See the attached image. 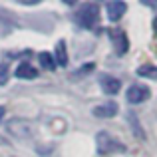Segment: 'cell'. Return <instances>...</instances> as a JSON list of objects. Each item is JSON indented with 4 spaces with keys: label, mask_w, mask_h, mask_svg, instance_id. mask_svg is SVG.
<instances>
[{
    "label": "cell",
    "mask_w": 157,
    "mask_h": 157,
    "mask_svg": "<svg viewBox=\"0 0 157 157\" xmlns=\"http://www.w3.org/2000/svg\"><path fill=\"white\" fill-rule=\"evenodd\" d=\"M4 113H6V109H4V105H0V121H2V117H4Z\"/></svg>",
    "instance_id": "cell-14"
},
{
    "label": "cell",
    "mask_w": 157,
    "mask_h": 157,
    "mask_svg": "<svg viewBox=\"0 0 157 157\" xmlns=\"http://www.w3.org/2000/svg\"><path fill=\"white\" fill-rule=\"evenodd\" d=\"M94 115L96 117H113V115H117V104L107 101V104L96 105L94 107Z\"/></svg>",
    "instance_id": "cell-7"
},
{
    "label": "cell",
    "mask_w": 157,
    "mask_h": 157,
    "mask_svg": "<svg viewBox=\"0 0 157 157\" xmlns=\"http://www.w3.org/2000/svg\"><path fill=\"white\" fill-rule=\"evenodd\" d=\"M100 86H101V90H104L105 94H109V96H115V94L121 90L119 80H117V78H111V76H104L100 80Z\"/></svg>",
    "instance_id": "cell-6"
},
{
    "label": "cell",
    "mask_w": 157,
    "mask_h": 157,
    "mask_svg": "<svg viewBox=\"0 0 157 157\" xmlns=\"http://www.w3.org/2000/svg\"><path fill=\"white\" fill-rule=\"evenodd\" d=\"M40 64H42L44 70H48V72H52L54 68H56V62H54V56L48 52H42L40 54Z\"/></svg>",
    "instance_id": "cell-11"
},
{
    "label": "cell",
    "mask_w": 157,
    "mask_h": 157,
    "mask_svg": "<svg viewBox=\"0 0 157 157\" xmlns=\"http://www.w3.org/2000/svg\"><path fill=\"white\" fill-rule=\"evenodd\" d=\"M125 96H127V101H129V104H141V101L149 100V88H147V86H141V84H133L125 92Z\"/></svg>",
    "instance_id": "cell-4"
},
{
    "label": "cell",
    "mask_w": 157,
    "mask_h": 157,
    "mask_svg": "<svg viewBox=\"0 0 157 157\" xmlns=\"http://www.w3.org/2000/svg\"><path fill=\"white\" fill-rule=\"evenodd\" d=\"M16 78H20V80H34L36 76H38V72H36L34 66H30L28 62H24V64H20L18 68H16Z\"/></svg>",
    "instance_id": "cell-8"
},
{
    "label": "cell",
    "mask_w": 157,
    "mask_h": 157,
    "mask_svg": "<svg viewBox=\"0 0 157 157\" xmlns=\"http://www.w3.org/2000/svg\"><path fill=\"white\" fill-rule=\"evenodd\" d=\"M96 147H98V153L100 155H109V153H123L125 151V145L121 141L109 135L107 131H100L96 137Z\"/></svg>",
    "instance_id": "cell-1"
},
{
    "label": "cell",
    "mask_w": 157,
    "mask_h": 157,
    "mask_svg": "<svg viewBox=\"0 0 157 157\" xmlns=\"http://www.w3.org/2000/svg\"><path fill=\"white\" fill-rule=\"evenodd\" d=\"M137 76L149 78V80H157V66H151V64L141 66V68H137Z\"/></svg>",
    "instance_id": "cell-10"
},
{
    "label": "cell",
    "mask_w": 157,
    "mask_h": 157,
    "mask_svg": "<svg viewBox=\"0 0 157 157\" xmlns=\"http://www.w3.org/2000/svg\"><path fill=\"white\" fill-rule=\"evenodd\" d=\"M127 117H129V123H131V127H133V133H135V137H139V139H145V133H143L141 125H137V119H135V115H133V113H127Z\"/></svg>",
    "instance_id": "cell-12"
},
{
    "label": "cell",
    "mask_w": 157,
    "mask_h": 157,
    "mask_svg": "<svg viewBox=\"0 0 157 157\" xmlns=\"http://www.w3.org/2000/svg\"><path fill=\"white\" fill-rule=\"evenodd\" d=\"M127 10V4L125 2H117V0H111V2L105 4V12H107V18L111 22H117Z\"/></svg>",
    "instance_id": "cell-5"
},
{
    "label": "cell",
    "mask_w": 157,
    "mask_h": 157,
    "mask_svg": "<svg viewBox=\"0 0 157 157\" xmlns=\"http://www.w3.org/2000/svg\"><path fill=\"white\" fill-rule=\"evenodd\" d=\"M98 20H100V8L98 4H86L80 10L76 12V22L80 24L82 28H94L98 26Z\"/></svg>",
    "instance_id": "cell-2"
},
{
    "label": "cell",
    "mask_w": 157,
    "mask_h": 157,
    "mask_svg": "<svg viewBox=\"0 0 157 157\" xmlns=\"http://www.w3.org/2000/svg\"><path fill=\"white\" fill-rule=\"evenodd\" d=\"M10 78V70H8L6 64H0V86H4Z\"/></svg>",
    "instance_id": "cell-13"
},
{
    "label": "cell",
    "mask_w": 157,
    "mask_h": 157,
    "mask_svg": "<svg viewBox=\"0 0 157 157\" xmlns=\"http://www.w3.org/2000/svg\"><path fill=\"white\" fill-rule=\"evenodd\" d=\"M153 28H155V32H157V18L153 20Z\"/></svg>",
    "instance_id": "cell-15"
},
{
    "label": "cell",
    "mask_w": 157,
    "mask_h": 157,
    "mask_svg": "<svg viewBox=\"0 0 157 157\" xmlns=\"http://www.w3.org/2000/svg\"><path fill=\"white\" fill-rule=\"evenodd\" d=\"M54 62H56V66H60V68L68 66V50H66V42H64V40H60V42L56 44V54H54Z\"/></svg>",
    "instance_id": "cell-9"
},
{
    "label": "cell",
    "mask_w": 157,
    "mask_h": 157,
    "mask_svg": "<svg viewBox=\"0 0 157 157\" xmlns=\"http://www.w3.org/2000/svg\"><path fill=\"white\" fill-rule=\"evenodd\" d=\"M109 38L111 42H113V50L117 56H123L127 50H129V42H127V36L123 30H119V28H113V30H109Z\"/></svg>",
    "instance_id": "cell-3"
}]
</instances>
